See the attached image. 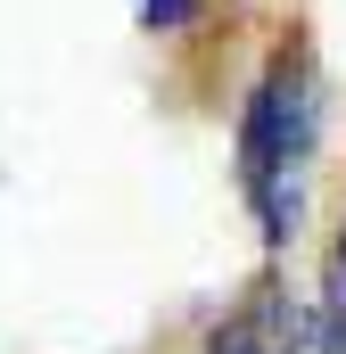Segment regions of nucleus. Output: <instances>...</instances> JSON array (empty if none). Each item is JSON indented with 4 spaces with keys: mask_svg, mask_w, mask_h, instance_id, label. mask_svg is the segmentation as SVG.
Segmentation results:
<instances>
[{
    "mask_svg": "<svg viewBox=\"0 0 346 354\" xmlns=\"http://www.w3.org/2000/svg\"><path fill=\"white\" fill-rule=\"evenodd\" d=\"M239 198H248V223H256L264 256H289L297 231H305V189H313V157H322V75H313V50L289 41L264 58V75L239 99Z\"/></svg>",
    "mask_w": 346,
    "mask_h": 354,
    "instance_id": "obj_1",
    "label": "nucleus"
},
{
    "mask_svg": "<svg viewBox=\"0 0 346 354\" xmlns=\"http://www.w3.org/2000/svg\"><path fill=\"white\" fill-rule=\"evenodd\" d=\"M198 354H330V330H322V305H305L297 288L264 280V288H248V297L206 330Z\"/></svg>",
    "mask_w": 346,
    "mask_h": 354,
    "instance_id": "obj_2",
    "label": "nucleus"
},
{
    "mask_svg": "<svg viewBox=\"0 0 346 354\" xmlns=\"http://www.w3.org/2000/svg\"><path fill=\"white\" fill-rule=\"evenodd\" d=\"M322 330H330V354H346V231L330 239V256H322Z\"/></svg>",
    "mask_w": 346,
    "mask_h": 354,
    "instance_id": "obj_3",
    "label": "nucleus"
},
{
    "mask_svg": "<svg viewBox=\"0 0 346 354\" xmlns=\"http://www.w3.org/2000/svg\"><path fill=\"white\" fill-rule=\"evenodd\" d=\"M198 17V0H140V25L149 33H173V25H190Z\"/></svg>",
    "mask_w": 346,
    "mask_h": 354,
    "instance_id": "obj_4",
    "label": "nucleus"
}]
</instances>
